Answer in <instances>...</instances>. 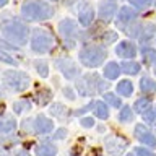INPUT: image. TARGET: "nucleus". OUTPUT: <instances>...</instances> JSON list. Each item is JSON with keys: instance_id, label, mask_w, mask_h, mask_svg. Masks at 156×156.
Segmentation results:
<instances>
[{"instance_id": "4468645a", "label": "nucleus", "mask_w": 156, "mask_h": 156, "mask_svg": "<svg viewBox=\"0 0 156 156\" xmlns=\"http://www.w3.org/2000/svg\"><path fill=\"white\" fill-rule=\"evenodd\" d=\"M156 36V28L153 26V24H141L140 26V34H138V39L141 44L148 42L151 41Z\"/></svg>"}, {"instance_id": "f704fd0d", "label": "nucleus", "mask_w": 156, "mask_h": 156, "mask_svg": "<svg viewBox=\"0 0 156 156\" xmlns=\"http://www.w3.org/2000/svg\"><path fill=\"white\" fill-rule=\"evenodd\" d=\"M132 5H135L136 8H146V5L150 3V0H130Z\"/></svg>"}, {"instance_id": "473e14b6", "label": "nucleus", "mask_w": 156, "mask_h": 156, "mask_svg": "<svg viewBox=\"0 0 156 156\" xmlns=\"http://www.w3.org/2000/svg\"><path fill=\"white\" fill-rule=\"evenodd\" d=\"M29 102H24V101H21V102H16V104H15V112H18V114H21V112L24 111V109H29Z\"/></svg>"}, {"instance_id": "ddd939ff", "label": "nucleus", "mask_w": 156, "mask_h": 156, "mask_svg": "<svg viewBox=\"0 0 156 156\" xmlns=\"http://www.w3.org/2000/svg\"><path fill=\"white\" fill-rule=\"evenodd\" d=\"M115 54L119 57H124V58H133L136 55V49L130 41H122L115 47Z\"/></svg>"}, {"instance_id": "cd10ccee", "label": "nucleus", "mask_w": 156, "mask_h": 156, "mask_svg": "<svg viewBox=\"0 0 156 156\" xmlns=\"http://www.w3.org/2000/svg\"><path fill=\"white\" fill-rule=\"evenodd\" d=\"M117 39V33L115 31H106L104 34H101V42L102 44H112Z\"/></svg>"}, {"instance_id": "f8f14e48", "label": "nucleus", "mask_w": 156, "mask_h": 156, "mask_svg": "<svg viewBox=\"0 0 156 156\" xmlns=\"http://www.w3.org/2000/svg\"><path fill=\"white\" fill-rule=\"evenodd\" d=\"M135 136L141 141V143H145L148 146H156V136L141 124L135 127Z\"/></svg>"}, {"instance_id": "37998d69", "label": "nucleus", "mask_w": 156, "mask_h": 156, "mask_svg": "<svg viewBox=\"0 0 156 156\" xmlns=\"http://www.w3.org/2000/svg\"><path fill=\"white\" fill-rule=\"evenodd\" d=\"M0 96H2V90H0Z\"/></svg>"}, {"instance_id": "7c9ffc66", "label": "nucleus", "mask_w": 156, "mask_h": 156, "mask_svg": "<svg viewBox=\"0 0 156 156\" xmlns=\"http://www.w3.org/2000/svg\"><path fill=\"white\" fill-rule=\"evenodd\" d=\"M63 112H65V109H63L62 104H57V102H55V104L51 106V114H52L54 117H60V119H62V114H63Z\"/></svg>"}, {"instance_id": "a211bd4d", "label": "nucleus", "mask_w": 156, "mask_h": 156, "mask_svg": "<svg viewBox=\"0 0 156 156\" xmlns=\"http://www.w3.org/2000/svg\"><path fill=\"white\" fill-rule=\"evenodd\" d=\"M119 72H120V68L115 62H109L104 67V76L107 80H115V78L119 76Z\"/></svg>"}, {"instance_id": "aec40b11", "label": "nucleus", "mask_w": 156, "mask_h": 156, "mask_svg": "<svg viewBox=\"0 0 156 156\" xmlns=\"http://www.w3.org/2000/svg\"><path fill=\"white\" fill-rule=\"evenodd\" d=\"M117 93H119L120 96H125V98H129L132 93H133V86H132V83L130 81H120L119 85H117Z\"/></svg>"}, {"instance_id": "1a4fd4ad", "label": "nucleus", "mask_w": 156, "mask_h": 156, "mask_svg": "<svg viewBox=\"0 0 156 156\" xmlns=\"http://www.w3.org/2000/svg\"><path fill=\"white\" fill-rule=\"evenodd\" d=\"M33 129L39 135L51 133V132L54 130V122L51 119H47V117H44V115H37L33 122Z\"/></svg>"}, {"instance_id": "f03ea898", "label": "nucleus", "mask_w": 156, "mask_h": 156, "mask_svg": "<svg viewBox=\"0 0 156 156\" xmlns=\"http://www.w3.org/2000/svg\"><path fill=\"white\" fill-rule=\"evenodd\" d=\"M2 33L3 36L12 41L16 46H23L28 41V26H24L23 23L15 21V20H10V21H5L2 24Z\"/></svg>"}, {"instance_id": "2eb2a0df", "label": "nucleus", "mask_w": 156, "mask_h": 156, "mask_svg": "<svg viewBox=\"0 0 156 156\" xmlns=\"http://www.w3.org/2000/svg\"><path fill=\"white\" fill-rule=\"evenodd\" d=\"M115 12H117V7L111 2H104V3L99 5V16H101V20H104V21H109V20L114 16Z\"/></svg>"}, {"instance_id": "393cba45", "label": "nucleus", "mask_w": 156, "mask_h": 156, "mask_svg": "<svg viewBox=\"0 0 156 156\" xmlns=\"http://www.w3.org/2000/svg\"><path fill=\"white\" fill-rule=\"evenodd\" d=\"M96 115L99 117L101 120H106L107 117H109V109H107V106L104 102H96Z\"/></svg>"}, {"instance_id": "7ed1b4c3", "label": "nucleus", "mask_w": 156, "mask_h": 156, "mask_svg": "<svg viewBox=\"0 0 156 156\" xmlns=\"http://www.w3.org/2000/svg\"><path fill=\"white\" fill-rule=\"evenodd\" d=\"M106 55H107V54H106V51L102 47L90 46V47L81 49V52H80V62L85 67L94 68V67L102 65V62L106 60Z\"/></svg>"}, {"instance_id": "4be33fe9", "label": "nucleus", "mask_w": 156, "mask_h": 156, "mask_svg": "<svg viewBox=\"0 0 156 156\" xmlns=\"http://www.w3.org/2000/svg\"><path fill=\"white\" fill-rule=\"evenodd\" d=\"M140 88H141L143 93H153V91H156V83L151 80V78L143 76L140 80Z\"/></svg>"}, {"instance_id": "72a5a7b5", "label": "nucleus", "mask_w": 156, "mask_h": 156, "mask_svg": "<svg viewBox=\"0 0 156 156\" xmlns=\"http://www.w3.org/2000/svg\"><path fill=\"white\" fill-rule=\"evenodd\" d=\"M135 154H136V156H154L150 150L143 148V146H138V148H135Z\"/></svg>"}, {"instance_id": "bb28decb", "label": "nucleus", "mask_w": 156, "mask_h": 156, "mask_svg": "<svg viewBox=\"0 0 156 156\" xmlns=\"http://www.w3.org/2000/svg\"><path fill=\"white\" fill-rule=\"evenodd\" d=\"M132 119H133V112H132V109L129 106H124L120 109V114H119V120L120 122H130Z\"/></svg>"}, {"instance_id": "ea45409f", "label": "nucleus", "mask_w": 156, "mask_h": 156, "mask_svg": "<svg viewBox=\"0 0 156 156\" xmlns=\"http://www.w3.org/2000/svg\"><path fill=\"white\" fill-rule=\"evenodd\" d=\"M7 3H8V0H0V8H2V7H5Z\"/></svg>"}, {"instance_id": "6ab92c4d", "label": "nucleus", "mask_w": 156, "mask_h": 156, "mask_svg": "<svg viewBox=\"0 0 156 156\" xmlns=\"http://www.w3.org/2000/svg\"><path fill=\"white\" fill-rule=\"evenodd\" d=\"M15 129H16V122H15V119H2L0 117V135L2 133H10V132H13Z\"/></svg>"}, {"instance_id": "dca6fc26", "label": "nucleus", "mask_w": 156, "mask_h": 156, "mask_svg": "<svg viewBox=\"0 0 156 156\" xmlns=\"http://www.w3.org/2000/svg\"><path fill=\"white\" fill-rule=\"evenodd\" d=\"M136 15H138V13H136L133 8L122 7L119 15H117V20H119V23H130V21H133V20L136 18Z\"/></svg>"}, {"instance_id": "0eeeda50", "label": "nucleus", "mask_w": 156, "mask_h": 156, "mask_svg": "<svg viewBox=\"0 0 156 156\" xmlns=\"http://www.w3.org/2000/svg\"><path fill=\"white\" fill-rule=\"evenodd\" d=\"M127 148V140L119 135H111L106 138V150L112 156H119L125 151Z\"/></svg>"}, {"instance_id": "c85d7f7f", "label": "nucleus", "mask_w": 156, "mask_h": 156, "mask_svg": "<svg viewBox=\"0 0 156 156\" xmlns=\"http://www.w3.org/2000/svg\"><path fill=\"white\" fill-rule=\"evenodd\" d=\"M104 101L107 102V104L114 106V107H119V106L122 104L119 98H117L115 94H112V93H106V94H104Z\"/></svg>"}, {"instance_id": "9d476101", "label": "nucleus", "mask_w": 156, "mask_h": 156, "mask_svg": "<svg viewBox=\"0 0 156 156\" xmlns=\"http://www.w3.org/2000/svg\"><path fill=\"white\" fill-rule=\"evenodd\" d=\"M76 23L73 21V20H62L60 23H58V31H60V34L63 37H65V41H70V39L75 37V34H76Z\"/></svg>"}, {"instance_id": "c9c22d12", "label": "nucleus", "mask_w": 156, "mask_h": 156, "mask_svg": "<svg viewBox=\"0 0 156 156\" xmlns=\"http://www.w3.org/2000/svg\"><path fill=\"white\" fill-rule=\"evenodd\" d=\"M80 124L83 127H90V129H91V127L94 125V120H93V117H83V119L80 120Z\"/></svg>"}, {"instance_id": "c756f323", "label": "nucleus", "mask_w": 156, "mask_h": 156, "mask_svg": "<svg viewBox=\"0 0 156 156\" xmlns=\"http://www.w3.org/2000/svg\"><path fill=\"white\" fill-rule=\"evenodd\" d=\"M143 119H145V122H148V124L156 125V111L154 109H148L146 112H143Z\"/></svg>"}, {"instance_id": "4c0bfd02", "label": "nucleus", "mask_w": 156, "mask_h": 156, "mask_svg": "<svg viewBox=\"0 0 156 156\" xmlns=\"http://www.w3.org/2000/svg\"><path fill=\"white\" fill-rule=\"evenodd\" d=\"M12 156H29V153L24 151V150H20V151H16V153H13Z\"/></svg>"}, {"instance_id": "20e7f679", "label": "nucleus", "mask_w": 156, "mask_h": 156, "mask_svg": "<svg viewBox=\"0 0 156 156\" xmlns=\"http://www.w3.org/2000/svg\"><path fill=\"white\" fill-rule=\"evenodd\" d=\"M3 83L13 91H24L29 86V76L20 70H7L3 72Z\"/></svg>"}, {"instance_id": "b1692460", "label": "nucleus", "mask_w": 156, "mask_h": 156, "mask_svg": "<svg viewBox=\"0 0 156 156\" xmlns=\"http://www.w3.org/2000/svg\"><path fill=\"white\" fill-rule=\"evenodd\" d=\"M34 68H36V72L39 73V76L47 78V75H49V65L44 60H36V62H34Z\"/></svg>"}, {"instance_id": "412c9836", "label": "nucleus", "mask_w": 156, "mask_h": 156, "mask_svg": "<svg viewBox=\"0 0 156 156\" xmlns=\"http://www.w3.org/2000/svg\"><path fill=\"white\" fill-rule=\"evenodd\" d=\"M120 68L127 75H136L140 72V65L136 62H124V63H120Z\"/></svg>"}, {"instance_id": "a19ab883", "label": "nucleus", "mask_w": 156, "mask_h": 156, "mask_svg": "<svg viewBox=\"0 0 156 156\" xmlns=\"http://www.w3.org/2000/svg\"><path fill=\"white\" fill-rule=\"evenodd\" d=\"M154 75H156V67H154Z\"/></svg>"}, {"instance_id": "e433bc0d", "label": "nucleus", "mask_w": 156, "mask_h": 156, "mask_svg": "<svg viewBox=\"0 0 156 156\" xmlns=\"http://www.w3.org/2000/svg\"><path fill=\"white\" fill-rule=\"evenodd\" d=\"M63 94H65V96L68 98V99H73V98H75V94L72 93L70 88H65V90H63Z\"/></svg>"}, {"instance_id": "9b49d317", "label": "nucleus", "mask_w": 156, "mask_h": 156, "mask_svg": "<svg viewBox=\"0 0 156 156\" xmlns=\"http://www.w3.org/2000/svg\"><path fill=\"white\" fill-rule=\"evenodd\" d=\"M76 10H78V18H80V23L83 26H90L91 21L94 20V12H93L91 5H88L86 2H81L80 7L76 5Z\"/></svg>"}, {"instance_id": "2f4dec72", "label": "nucleus", "mask_w": 156, "mask_h": 156, "mask_svg": "<svg viewBox=\"0 0 156 156\" xmlns=\"http://www.w3.org/2000/svg\"><path fill=\"white\" fill-rule=\"evenodd\" d=\"M0 62H5V63H10V65H15V58L13 57H10L7 52H3V51H0Z\"/></svg>"}, {"instance_id": "39448f33", "label": "nucleus", "mask_w": 156, "mask_h": 156, "mask_svg": "<svg viewBox=\"0 0 156 156\" xmlns=\"http://www.w3.org/2000/svg\"><path fill=\"white\" fill-rule=\"evenodd\" d=\"M54 46V37L51 33H47L46 29H34L33 37H31V47L34 52L37 54H46L51 51Z\"/></svg>"}, {"instance_id": "5701e85b", "label": "nucleus", "mask_w": 156, "mask_h": 156, "mask_svg": "<svg viewBox=\"0 0 156 156\" xmlns=\"http://www.w3.org/2000/svg\"><path fill=\"white\" fill-rule=\"evenodd\" d=\"M141 57H143V62H146V63H154L156 62V51L154 49H150V47H143Z\"/></svg>"}, {"instance_id": "f3484780", "label": "nucleus", "mask_w": 156, "mask_h": 156, "mask_svg": "<svg viewBox=\"0 0 156 156\" xmlns=\"http://www.w3.org/2000/svg\"><path fill=\"white\" fill-rule=\"evenodd\" d=\"M36 153H37V156H55L57 148L51 143H41L36 146Z\"/></svg>"}, {"instance_id": "c03bdc74", "label": "nucleus", "mask_w": 156, "mask_h": 156, "mask_svg": "<svg viewBox=\"0 0 156 156\" xmlns=\"http://www.w3.org/2000/svg\"><path fill=\"white\" fill-rule=\"evenodd\" d=\"M52 2H55V0H52Z\"/></svg>"}, {"instance_id": "6e6552de", "label": "nucleus", "mask_w": 156, "mask_h": 156, "mask_svg": "<svg viewBox=\"0 0 156 156\" xmlns=\"http://www.w3.org/2000/svg\"><path fill=\"white\" fill-rule=\"evenodd\" d=\"M98 81H99L98 75H86L85 78H81V80L76 83V88H78V91H80V94L90 96L93 93H96L94 83H98Z\"/></svg>"}, {"instance_id": "58836bf2", "label": "nucleus", "mask_w": 156, "mask_h": 156, "mask_svg": "<svg viewBox=\"0 0 156 156\" xmlns=\"http://www.w3.org/2000/svg\"><path fill=\"white\" fill-rule=\"evenodd\" d=\"M65 135H67L65 129H60V132H57V133H55V138H63Z\"/></svg>"}, {"instance_id": "a878e982", "label": "nucleus", "mask_w": 156, "mask_h": 156, "mask_svg": "<svg viewBox=\"0 0 156 156\" xmlns=\"http://www.w3.org/2000/svg\"><path fill=\"white\" fill-rule=\"evenodd\" d=\"M150 109V99L148 98H141V99H138L135 102V111L140 112V114H143V112H146Z\"/></svg>"}, {"instance_id": "79ce46f5", "label": "nucleus", "mask_w": 156, "mask_h": 156, "mask_svg": "<svg viewBox=\"0 0 156 156\" xmlns=\"http://www.w3.org/2000/svg\"><path fill=\"white\" fill-rule=\"evenodd\" d=\"M127 156H135V154H127Z\"/></svg>"}, {"instance_id": "f257e3e1", "label": "nucleus", "mask_w": 156, "mask_h": 156, "mask_svg": "<svg viewBox=\"0 0 156 156\" xmlns=\"http://www.w3.org/2000/svg\"><path fill=\"white\" fill-rule=\"evenodd\" d=\"M54 8L52 5L46 2H39V0H29L23 3L21 7V16L26 21H44L54 16Z\"/></svg>"}, {"instance_id": "423d86ee", "label": "nucleus", "mask_w": 156, "mask_h": 156, "mask_svg": "<svg viewBox=\"0 0 156 156\" xmlns=\"http://www.w3.org/2000/svg\"><path fill=\"white\" fill-rule=\"evenodd\" d=\"M55 65H57L58 70L63 73V76H65L67 80H75V78H78V75H80V70H78V67L75 65V62H73L72 58H57Z\"/></svg>"}]
</instances>
